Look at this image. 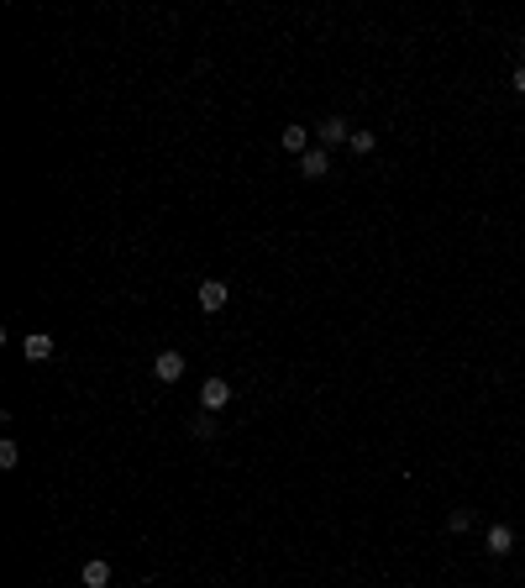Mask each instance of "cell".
I'll use <instances>...</instances> for the list:
<instances>
[{"label":"cell","instance_id":"6da1fadb","mask_svg":"<svg viewBox=\"0 0 525 588\" xmlns=\"http://www.w3.org/2000/svg\"><path fill=\"white\" fill-rule=\"evenodd\" d=\"M484 552H489V557H510V552H515V526L494 520V526L484 530Z\"/></svg>","mask_w":525,"mask_h":588},{"label":"cell","instance_id":"7a4b0ae2","mask_svg":"<svg viewBox=\"0 0 525 588\" xmlns=\"http://www.w3.org/2000/svg\"><path fill=\"white\" fill-rule=\"evenodd\" d=\"M153 378H158V384H179V378H185V352H174V347L158 352V357H153Z\"/></svg>","mask_w":525,"mask_h":588},{"label":"cell","instance_id":"3957f363","mask_svg":"<svg viewBox=\"0 0 525 588\" xmlns=\"http://www.w3.org/2000/svg\"><path fill=\"white\" fill-rule=\"evenodd\" d=\"M315 137H321V148H341V142L352 137V122H341V116H326V122L315 126Z\"/></svg>","mask_w":525,"mask_h":588},{"label":"cell","instance_id":"277c9868","mask_svg":"<svg viewBox=\"0 0 525 588\" xmlns=\"http://www.w3.org/2000/svg\"><path fill=\"white\" fill-rule=\"evenodd\" d=\"M226 300H231V289L221 279H200V310H226Z\"/></svg>","mask_w":525,"mask_h":588},{"label":"cell","instance_id":"5b68a950","mask_svg":"<svg viewBox=\"0 0 525 588\" xmlns=\"http://www.w3.org/2000/svg\"><path fill=\"white\" fill-rule=\"evenodd\" d=\"M22 352H27V363H48L53 357V337L48 331H32V337H22Z\"/></svg>","mask_w":525,"mask_h":588},{"label":"cell","instance_id":"8992f818","mask_svg":"<svg viewBox=\"0 0 525 588\" xmlns=\"http://www.w3.org/2000/svg\"><path fill=\"white\" fill-rule=\"evenodd\" d=\"M300 174H305V179H326V174H331V158H326V148H310V153L300 158Z\"/></svg>","mask_w":525,"mask_h":588},{"label":"cell","instance_id":"52a82bcc","mask_svg":"<svg viewBox=\"0 0 525 588\" xmlns=\"http://www.w3.org/2000/svg\"><path fill=\"white\" fill-rule=\"evenodd\" d=\"M200 400H205V410H221V404L231 400V384L226 378H205L200 384Z\"/></svg>","mask_w":525,"mask_h":588},{"label":"cell","instance_id":"ba28073f","mask_svg":"<svg viewBox=\"0 0 525 588\" xmlns=\"http://www.w3.org/2000/svg\"><path fill=\"white\" fill-rule=\"evenodd\" d=\"M284 153H294V158L310 153V131H305V126H284Z\"/></svg>","mask_w":525,"mask_h":588},{"label":"cell","instance_id":"9c48e42d","mask_svg":"<svg viewBox=\"0 0 525 588\" xmlns=\"http://www.w3.org/2000/svg\"><path fill=\"white\" fill-rule=\"evenodd\" d=\"M347 148H352V153H358V158H368L373 148H378V137H373L368 126H352V137H347Z\"/></svg>","mask_w":525,"mask_h":588},{"label":"cell","instance_id":"30bf717a","mask_svg":"<svg viewBox=\"0 0 525 588\" xmlns=\"http://www.w3.org/2000/svg\"><path fill=\"white\" fill-rule=\"evenodd\" d=\"M79 578H85V588H105V583H111V562H85Z\"/></svg>","mask_w":525,"mask_h":588},{"label":"cell","instance_id":"8fae6325","mask_svg":"<svg viewBox=\"0 0 525 588\" xmlns=\"http://www.w3.org/2000/svg\"><path fill=\"white\" fill-rule=\"evenodd\" d=\"M467 530H473V510H452V515H447V536H467Z\"/></svg>","mask_w":525,"mask_h":588},{"label":"cell","instance_id":"7c38bea8","mask_svg":"<svg viewBox=\"0 0 525 588\" xmlns=\"http://www.w3.org/2000/svg\"><path fill=\"white\" fill-rule=\"evenodd\" d=\"M16 463H22V447H16V441L5 436V441H0V467L11 473V467H16Z\"/></svg>","mask_w":525,"mask_h":588},{"label":"cell","instance_id":"4fadbf2b","mask_svg":"<svg viewBox=\"0 0 525 588\" xmlns=\"http://www.w3.org/2000/svg\"><path fill=\"white\" fill-rule=\"evenodd\" d=\"M189 436H195V441H205V436H216V421H211V415H195V421H189Z\"/></svg>","mask_w":525,"mask_h":588},{"label":"cell","instance_id":"5bb4252c","mask_svg":"<svg viewBox=\"0 0 525 588\" xmlns=\"http://www.w3.org/2000/svg\"><path fill=\"white\" fill-rule=\"evenodd\" d=\"M510 90H515V95H525V63L515 68V74H510Z\"/></svg>","mask_w":525,"mask_h":588}]
</instances>
